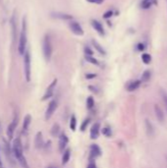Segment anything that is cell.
Returning a JSON list of instances; mask_svg holds the SVG:
<instances>
[{"label": "cell", "instance_id": "obj_1", "mask_svg": "<svg viewBox=\"0 0 167 168\" xmlns=\"http://www.w3.org/2000/svg\"><path fill=\"white\" fill-rule=\"evenodd\" d=\"M12 150H13V154L15 155L16 159L18 160V162L21 164V166L23 168H30L29 164H28L27 160H26V157L24 156L23 146H22L21 139L20 138H17V139L14 140L13 147H12Z\"/></svg>", "mask_w": 167, "mask_h": 168}, {"label": "cell", "instance_id": "obj_2", "mask_svg": "<svg viewBox=\"0 0 167 168\" xmlns=\"http://www.w3.org/2000/svg\"><path fill=\"white\" fill-rule=\"evenodd\" d=\"M27 23L26 19H23V24H22V31L20 34V40H19V46H18V51L20 54H24L26 52V46H27Z\"/></svg>", "mask_w": 167, "mask_h": 168}, {"label": "cell", "instance_id": "obj_3", "mask_svg": "<svg viewBox=\"0 0 167 168\" xmlns=\"http://www.w3.org/2000/svg\"><path fill=\"white\" fill-rule=\"evenodd\" d=\"M42 51H43V55L44 58L49 61L51 54H52V46H51V41H50V37L49 36H46L43 37V41H42Z\"/></svg>", "mask_w": 167, "mask_h": 168}, {"label": "cell", "instance_id": "obj_4", "mask_svg": "<svg viewBox=\"0 0 167 168\" xmlns=\"http://www.w3.org/2000/svg\"><path fill=\"white\" fill-rule=\"evenodd\" d=\"M24 56V69H25V76L28 82L31 81V54L29 51H26Z\"/></svg>", "mask_w": 167, "mask_h": 168}, {"label": "cell", "instance_id": "obj_5", "mask_svg": "<svg viewBox=\"0 0 167 168\" xmlns=\"http://www.w3.org/2000/svg\"><path fill=\"white\" fill-rule=\"evenodd\" d=\"M69 27H70L71 32L76 34V36H83V34H84V30H83L81 25L79 24L78 22L72 21L69 24Z\"/></svg>", "mask_w": 167, "mask_h": 168}, {"label": "cell", "instance_id": "obj_6", "mask_svg": "<svg viewBox=\"0 0 167 168\" xmlns=\"http://www.w3.org/2000/svg\"><path fill=\"white\" fill-rule=\"evenodd\" d=\"M56 108H57V101L55 99L51 100L48 104V107H47L46 111H45V119L46 120H48L50 117L53 115V113L55 112V110H56Z\"/></svg>", "mask_w": 167, "mask_h": 168}, {"label": "cell", "instance_id": "obj_7", "mask_svg": "<svg viewBox=\"0 0 167 168\" xmlns=\"http://www.w3.org/2000/svg\"><path fill=\"white\" fill-rule=\"evenodd\" d=\"M56 85H57V79H55V80H53L52 83L49 85V87L46 89V92H45L44 95H43V97H42V100H46V99H48L49 97L52 96L53 92H54V89H55V87H56Z\"/></svg>", "mask_w": 167, "mask_h": 168}, {"label": "cell", "instance_id": "obj_8", "mask_svg": "<svg viewBox=\"0 0 167 168\" xmlns=\"http://www.w3.org/2000/svg\"><path fill=\"white\" fill-rule=\"evenodd\" d=\"M68 137H67L64 133L60 135L59 137V143H58V147H59V150L60 151H64L65 147H67V144H68Z\"/></svg>", "mask_w": 167, "mask_h": 168}, {"label": "cell", "instance_id": "obj_9", "mask_svg": "<svg viewBox=\"0 0 167 168\" xmlns=\"http://www.w3.org/2000/svg\"><path fill=\"white\" fill-rule=\"evenodd\" d=\"M17 123H18L17 118L15 117V118L13 119V121H12V122L9 124V126H8V128H7V136H8V138H9V139H12V137H13L16 126H17Z\"/></svg>", "mask_w": 167, "mask_h": 168}, {"label": "cell", "instance_id": "obj_10", "mask_svg": "<svg viewBox=\"0 0 167 168\" xmlns=\"http://www.w3.org/2000/svg\"><path fill=\"white\" fill-rule=\"evenodd\" d=\"M99 130H100V125H99V123L93 124L90 129V138L93 140L97 139L99 135Z\"/></svg>", "mask_w": 167, "mask_h": 168}, {"label": "cell", "instance_id": "obj_11", "mask_svg": "<svg viewBox=\"0 0 167 168\" xmlns=\"http://www.w3.org/2000/svg\"><path fill=\"white\" fill-rule=\"evenodd\" d=\"M101 154V150L97 144H91L90 147V159L97 158V156Z\"/></svg>", "mask_w": 167, "mask_h": 168}, {"label": "cell", "instance_id": "obj_12", "mask_svg": "<svg viewBox=\"0 0 167 168\" xmlns=\"http://www.w3.org/2000/svg\"><path fill=\"white\" fill-rule=\"evenodd\" d=\"M34 144L37 148H41L43 147V144H44V142H43V138H42V133L41 132H38L37 136H35V139H34Z\"/></svg>", "mask_w": 167, "mask_h": 168}, {"label": "cell", "instance_id": "obj_13", "mask_svg": "<svg viewBox=\"0 0 167 168\" xmlns=\"http://www.w3.org/2000/svg\"><path fill=\"white\" fill-rule=\"evenodd\" d=\"M91 26L93 27V29L97 31V32L99 34H101V36H103V34H104V30H103V27H102V25L98 21L93 20V21H91Z\"/></svg>", "mask_w": 167, "mask_h": 168}, {"label": "cell", "instance_id": "obj_14", "mask_svg": "<svg viewBox=\"0 0 167 168\" xmlns=\"http://www.w3.org/2000/svg\"><path fill=\"white\" fill-rule=\"evenodd\" d=\"M154 112H156V118L158 119V121H159V122H163L164 121V115H163V112H162V109L159 107V105L158 104L154 105Z\"/></svg>", "mask_w": 167, "mask_h": 168}, {"label": "cell", "instance_id": "obj_15", "mask_svg": "<svg viewBox=\"0 0 167 168\" xmlns=\"http://www.w3.org/2000/svg\"><path fill=\"white\" fill-rule=\"evenodd\" d=\"M141 83H142V81H140V80L132 81V82H131V83L128 85V87H127V89H128L129 92H134V91H136V89H139V87L141 86Z\"/></svg>", "mask_w": 167, "mask_h": 168}, {"label": "cell", "instance_id": "obj_16", "mask_svg": "<svg viewBox=\"0 0 167 168\" xmlns=\"http://www.w3.org/2000/svg\"><path fill=\"white\" fill-rule=\"evenodd\" d=\"M51 15H52V16L55 17V18L61 19V20H72V19H73L72 15L64 14V13H52Z\"/></svg>", "mask_w": 167, "mask_h": 168}, {"label": "cell", "instance_id": "obj_17", "mask_svg": "<svg viewBox=\"0 0 167 168\" xmlns=\"http://www.w3.org/2000/svg\"><path fill=\"white\" fill-rule=\"evenodd\" d=\"M31 117L30 114H28L25 116V118H24V122H23V131L24 132H27L28 129H29V126L31 124Z\"/></svg>", "mask_w": 167, "mask_h": 168}, {"label": "cell", "instance_id": "obj_18", "mask_svg": "<svg viewBox=\"0 0 167 168\" xmlns=\"http://www.w3.org/2000/svg\"><path fill=\"white\" fill-rule=\"evenodd\" d=\"M70 155H71V150H66L64 151V153H63V156H62V164L63 165H65V164L68 163L69 159H70Z\"/></svg>", "mask_w": 167, "mask_h": 168}, {"label": "cell", "instance_id": "obj_19", "mask_svg": "<svg viewBox=\"0 0 167 168\" xmlns=\"http://www.w3.org/2000/svg\"><path fill=\"white\" fill-rule=\"evenodd\" d=\"M153 4V0H142L141 3V8L142 9H149L150 6Z\"/></svg>", "mask_w": 167, "mask_h": 168}, {"label": "cell", "instance_id": "obj_20", "mask_svg": "<svg viewBox=\"0 0 167 168\" xmlns=\"http://www.w3.org/2000/svg\"><path fill=\"white\" fill-rule=\"evenodd\" d=\"M91 42H93V45L94 46V48L97 49V51H98L99 53H100V54H102V55H105V54H106L105 50L102 48V46H101L100 44H99L97 41H95V40H93V41H91Z\"/></svg>", "mask_w": 167, "mask_h": 168}, {"label": "cell", "instance_id": "obj_21", "mask_svg": "<svg viewBox=\"0 0 167 168\" xmlns=\"http://www.w3.org/2000/svg\"><path fill=\"white\" fill-rule=\"evenodd\" d=\"M76 126H77V119H76V116L72 115L70 119V129L72 131H76Z\"/></svg>", "mask_w": 167, "mask_h": 168}, {"label": "cell", "instance_id": "obj_22", "mask_svg": "<svg viewBox=\"0 0 167 168\" xmlns=\"http://www.w3.org/2000/svg\"><path fill=\"white\" fill-rule=\"evenodd\" d=\"M142 60L145 64H149L152 62V56L149 53H144L142 55Z\"/></svg>", "mask_w": 167, "mask_h": 168}, {"label": "cell", "instance_id": "obj_23", "mask_svg": "<svg viewBox=\"0 0 167 168\" xmlns=\"http://www.w3.org/2000/svg\"><path fill=\"white\" fill-rule=\"evenodd\" d=\"M150 76H152V73H150L149 70H146V71H145L144 74H142V82H148V81H149Z\"/></svg>", "mask_w": 167, "mask_h": 168}, {"label": "cell", "instance_id": "obj_24", "mask_svg": "<svg viewBox=\"0 0 167 168\" xmlns=\"http://www.w3.org/2000/svg\"><path fill=\"white\" fill-rule=\"evenodd\" d=\"M146 131H148L149 135H152L153 133V127L152 125L150 124V122L149 120H146Z\"/></svg>", "mask_w": 167, "mask_h": 168}, {"label": "cell", "instance_id": "obj_25", "mask_svg": "<svg viewBox=\"0 0 167 168\" xmlns=\"http://www.w3.org/2000/svg\"><path fill=\"white\" fill-rule=\"evenodd\" d=\"M86 60L87 62H90V63L93 64V65H98V61L95 59V58H93V56H89V55H86Z\"/></svg>", "mask_w": 167, "mask_h": 168}, {"label": "cell", "instance_id": "obj_26", "mask_svg": "<svg viewBox=\"0 0 167 168\" xmlns=\"http://www.w3.org/2000/svg\"><path fill=\"white\" fill-rule=\"evenodd\" d=\"M93 105H94V101H93V97H91V96L87 97V108H89V109L93 108Z\"/></svg>", "mask_w": 167, "mask_h": 168}, {"label": "cell", "instance_id": "obj_27", "mask_svg": "<svg viewBox=\"0 0 167 168\" xmlns=\"http://www.w3.org/2000/svg\"><path fill=\"white\" fill-rule=\"evenodd\" d=\"M102 134L104 135V136H106V137H111V135H112V132H111V129L110 128H103L102 129Z\"/></svg>", "mask_w": 167, "mask_h": 168}, {"label": "cell", "instance_id": "obj_28", "mask_svg": "<svg viewBox=\"0 0 167 168\" xmlns=\"http://www.w3.org/2000/svg\"><path fill=\"white\" fill-rule=\"evenodd\" d=\"M58 132H59V125L54 124L52 130H51V134H52V136H56L58 134Z\"/></svg>", "mask_w": 167, "mask_h": 168}, {"label": "cell", "instance_id": "obj_29", "mask_svg": "<svg viewBox=\"0 0 167 168\" xmlns=\"http://www.w3.org/2000/svg\"><path fill=\"white\" fill-rule=\"evenodd\" d=\"M89 124H90V118H87V119H86V120L83 122L82 126H81V130H82V131H85L86 128L87 127V125H89Z\"/></svg>", "mask_w": 167, "mask_h": 168}, {"label": "cell", "instance_id": "obj_30", "mask_svg": "<svg viewBox=\"0 0 167 168\" xmlns=\"http://www.w3.org/2000/svg\"><path fill=\"white\" fill-rule=\"evenodd\" d=\"M85 53H86V55H89V56H93V50H91L90 48H89V47L85 48Z\"/></svg>", "mask_w": 167, "mask_h": 168}, {"label": "cell", "instance_id": "obj_31", "mask_svg": "<svg viewBox=\"0 0 167 168\" xmlns=\"http://www.w3.org/2000/svg\"><path fill=\"white\" fill-rule=\"evenodd\" d=\"M112 15H113V12H112V11H107V12H105L104 15H103V18L108 19V18H110L111 16H112Z\"/></svg>", "mask_w": 167, "mask_h": 168}, {"label": "cell", "instance_id": "obj_32", "mask_svg": "<svg viewBox=\"0 0 167 168\" xmlns=\"http://www.w3.org/2000/svg\"><path fill=\"white\" fill-rule=\"evenodd\" d=\"M87 1L90 3H95V4H101L104 0H87Z\"/></svg>", "mask_w": 167, "mask_h": 168}, {"label": "cell", "instance_id": "obj_33", "mask_svg": "<svg viewBox=\"0 0 167 168\" xmlns=\"http://www.w3.org/2000/svg\"><path fill=\"white\" fill-rule=\"evenodd\" d=\"M161 95H162V97H163L164 102H165L166 105H167V93H166L164 91H161Z\"/></svg>", "mask_w": 167, "mask_h": 168}, {"label": "cell", "instance_id": "obj_34", "mask_svg": "<svg viewBox=\"0 0 167 168\" xmlns=\"http://www.w3.org/2000/svg\"><path fill=\"white\" fill-rule=\"evenodd\" d=\"M145 48H146V46H145L144 44H138V49L140 50V51H142V50H144Z\"/></svg>", "mask_w": 167, "mask_h": 168}, {"label": "cell", "instance_id": "obj_35", "mask_svg": "<svg viewBox=\"0 0 167 168\" xmlns=\"http://www.w3.org/2000/svg\"><path fill=\"white\" fill-rule=\"evenodd\" d=\"M94 77H97L95 74H87V75L86 76L87 79H93V78H94Z\"/></svg>", "mask_w": 167, "mask_h": 168}, {"label": "cell", "instance_id": "obj_36", "mask_svg": "<svg viewBox=\"0 0 167 168\" xmlns=\"http://www.w3.org/2000/svg\"><path fill=\"white\" fill-rule=\"evenodd\" d=\"M87 168H97V165H95L94 162H90L89 165H87Z\"/></svg>", "mask_w": 167, "mask_h": 168}, {"label": "cell", "instance_id": "obj_37", "mask_svg": "<svg viewBox=\"0 0 167 168\" xmlns=\"http://www.w3.org/2000/svg\"><path fill=\"white\" fill-rule=\"evenodd\" d=\"M0 167H2V162H1V159H0Z\"/></svg>", "mask_w": 167, "mask_h": 168}, {"label": "cell", "instance_id": "obj_38", "mask_svg": "<svg viewBox=\"0 0 167 168\" xmlns=\"http://www.w3.org/2000/svg\"><path fill=\"white\" fill-rule=\"evenodd\" d=\"M47 168H56V167H53V166H48Z\"/></svg>", "mask_w": 167, "mask_h": 168}]
</instances>
